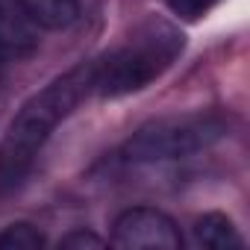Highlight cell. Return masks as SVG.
<instances>
[{
	"label": "cell",
	"instance_id": "obj_10",
	"mask_svg": "<svg viewBox=\"0 0 250 250\" xmlns=\"http://www.w3.org/2000/svg\"><path fill=\"white\" fill-rule=\"evenodd\" d=\"M100 244H103V238H100V235H94V232H88V229H74V232H68V235H62V238H59V247H68V250L100 247Z\"/></svg>",
	"mask_w": 250,
	"mask_h": 250
},
{
	"label": "cell",
	"instance_id": "obj_8",
	"mask_svg": "<svg viewBox=\"0 0 250 250\" xmlns=\"http://www.w3.org/2000/svg\"><path fill=\"white\" fill-rule=\"evenodd\" d=\"M44 244H47L44 235L27 221L9 224L3 232H0V250H42Z\"/></svg>",
	"mask_w": 250,
	"mask_h": 250
},
{
	"label": "cell",
	"instance_id": "obj_3",
	"mask_svg": "<svg viewBox=\"0 0 250 250\" xmlns=\"http://www.w3.org/2000/svg\"><path fill=\"white\" fill-rule=\"evenodd\" d=\"M227 133V121L218 115L162 118L142 127L124 147L127 162H168L206 150Z\"/></svg>",
	"mask_w": 250,
	"mask_h": 250
},
{
	"label": "cell",
	"instance_id": "obj_7",
	"mask_svg": "<svg viewBox=\"0 0 250 250\" xmlns=\"http://www.w3.org/2000/svg\"><path fill=\"white\" fill-rule=\"evenodd\" d=\"M42 30H65L80 18V0H21Z\"/></svg>",
	"mask_w": 250,
	"mask_h": 250
},
{
	"label": "cell",
	"instance_id": "obj_11",
	"mask_svg": "<svg viewBox=\"0 0 250 250\" xmlns=\"http://www.w3.org/2000/svg\"><path fill=\"white\" fill-rule=\"evenodd\" d=\"M0 80H3V56H0Z\"/></svg>",
	"mask_w": 250,
	"mask_h": 250
},
{
	"label": "cell",
	"instance_id": "obj_2",
	"mask_svg": "<svg viewBox=\"0 0 250 250\" xmlns=\"http://www.w3.org/2000/svg\"><path fill=\"white\" fill-rule=\"evenodd\" d=\"M180 53H183V33L168 21L150 18L139 24L124 44L88 62L91 94L124 97V94L142 91L145 85L159 80Z\"/></svg>",
	"mask_w": 250,
	"mask_h": 250
},
{
	"label": "cell",
	"instance_id": "obj_9",
	"mask_svg": "<svg viewBox=\"0 0 250 250\" xmlns=\"http://www.w3.org/2000/svg\"><path fill=\"white\" fill-rule=\"evenodd\" d=\"M215 3H218V0H168L171 12H174L177 18H183V21H197V18H203Z\"/></svg>",
	"mask_w": 250,
	"mask_h": 250
},
{
	"label": "cell",
	"instance_id": "obj_1",
	"mask_svg": "<svg viewBox=\"0 0 250 250\" xmlns=\"http://www.w3.org/2000/svg\"><path fill=\"white\" fill-rule=\"evenodd\" d=\"M88 94H91V68L80 65L65 77L53 80L44 91L33 94L21 106L6 136L0 139V197L15 191L27 180L53 130Z\"/></svg>",
	"mask_w": 250,
	"mask_h": 250
},
{
	"label": "cell",
	"instance_id": "obj_4",
	"mask_svg": "<svg viewBox=\"0 0 250 250\" xmlns=\"http://www.w3.org/2000/svg\"><path fill=\"white\" fill-rule=\"evenodd\" d=\"M112 244L127 250H177L183 247V235L174 218H168L162 209L133 206L115 218Z\"/></svg>",
	"mask_w": 250,
	"mask_h": 250
},
{
	"label": "cell",
	"instance_id": "obj_6",
	"mask_svg": "<svg viewBox=\"0 0 250 250\" xmlns=\"http://www.w3.org/2000/svg\"><path fill=\"white\" fill-rule=\"evenodd\" d=\"M191 235H194L197 247H212V250H227V247H241L244 244V238L238 235L232 221L221 212H209V215L197 218L194 227H191Z\"/></svg>",
	"mask_w": 250,
	"mask_h": 250
},
{
	"label": "cell",
	"instance_id": "obj_5",
	"mask_svg": "<svg viewBox=\"0 0 250 250\" xmlns=\"http://www.w3.org/2000/svg\"><path fill=\"white\" fill-rule=\"evenodd\" d=\"M42 44V24L21 0H0V56L27 59Z\"/></svg>",
	"mask_w": 250,
	"mask_h": 250
}]
</instances>
